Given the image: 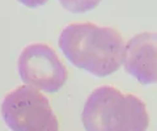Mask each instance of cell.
Here are the masks:
<instances>
[{"instance_id": "1", "label": "cell", "mask_w": 157, "mask_h": 131, "mask_svg": "<svg viewBox=\"0 0 157 131\" xmlns=\"http://www.w3.org/2000/svg\"><path fill=\"white\" fill-rule=\"evenodd\" d=\"M124 45L117 29L94 22L70 24L59 36V48L68 62L97 77H106L121 68Z\"/></svg>"}, {"instance_id": "2", "label": "cell", "mask_w": 157, "mask_h": 131, "mask_svg": "<svg viewBox=\"0 0 157 131\" xmlns=\"http://www.w3.org/2000/svg\"><path fill=\"white\" fill-rule=\"evenodd\" d=\"M81 122L85 131H147L149 114L140 97L101 85L86 98Z\"/></svg>"}, {"instance_id": "3", "label": "cell", "mask_w": 157, "mask_h": 131, "mask_svg": "<svg viewBox=\"0 0 157 131\" xmlns=\"http://www.w3.org/2000/svg\"><path fill=\"white\" fill-rule=\"evenodd\" d=\"M2 117L12 131H59L58 117L48 98L41 91L25 84L6 94Z\"/></svg>"}, {"instance_id": "4", "label": "cell", "mask_w": 157, "mask_h": 131, "mask_svg": "<svg viewBox=\"0 0 157 131\" xmlns=\"http://www.w3.org/2000/svg\"><path fill=\"white\" fill-rule=\"evenodd\" d=\"M17 70L24 84L46 93L60 91L68 79L67 67L56 51L42 42L22 48L17 59Z\"/></svg>"}, {"instance_id": "5", "label": "cell", "mask_w": 157, "mask_h": 131, "mask_svg": "<svg viewBox=\"0 0 157 131\" xmlns=\"http://www.w3.org/2000/svg\"><path fill=\"white\" fill-rule=\"evenodd\" d=\"M123 66L141 84H157V33L143 32L124 45Z\"/></svg>"}, {"instance_id": "6", "label": "cell", "mask_w": 157, "mask_h": 131, "mask_svg": "<svg viewBox=\"0 0 157 131\" xmlns=\"http://www.w3.org/2000/svg\"><path fill=\"white\" fill-rule=\"evenodd\" d=\"M102 0H59L62 7L72 13H84L94 9Z\"/></svg>"}, {"instance_id": "7", "label": "cell", "mask_w": 157, "mask_h": 131, "mask_svg": "<svg viewBox=\"0 0 157 131\" xmlns=\"http://www.w3.org/2000/svg\"><path fill=\"white\" fill-rule=\"evenodd\" d=\"M18 2L28 8H38V7L45 6L48 0H18Z\"/></svg>"}]
</instances>
